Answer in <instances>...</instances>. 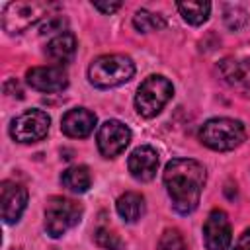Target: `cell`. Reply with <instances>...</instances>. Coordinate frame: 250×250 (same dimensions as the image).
Masks as SVG:
<instances>
[{"label": "cell", "instance_id": "1", "mask_svg": "<svg viewBox=\"0 0 250 250\" xmlns=\"http://www.w3.org/2000/svg\"><path fill=\"white\" fill-rule=\"evenodd\" d=\"M205 166L193 158H172L164 168V186L172 199V207L180 215L195 211L203 186Z\"/></svg>", "mask_w": 250, "mask_h": 250}, {"label": "cell", "instance_id": "2", "mask_svg": "<svg viewBox=\"0 0 250 250\" xmlns=\"http://www.w3.org/2000/svg\"><path fill=\"white\" fill-rule=\"evenodd\" d=\"M135 74V62L127 55H102L88 66V80L92 86L107 90L129 82Z\"/></svg>", "mask_w": 250, "mask_h": 250}, {"label": "cell", "instance_id": "3", "mask_svg": "<svg viewBox=\"0 0 250 250\" xmlns=\"http://www.w3.org/2000/svg\"><path fill=\"white\" fill-rule=\"evenodd\" d=\"M199 141L211 150H232L246 141V127L238 119L215 117L201 125Z\"/></svg>", "mask_w": 250, "mask_h": 250}, {"label": "cell", "instance_id": "4", "mask_svg": "<svg viewBox=\"0 0 250 250\" xmlns=\"http://www.w3.org/2000/svg\"><path fill=\"white\" fill-rule=\"evenodd\" d=\"M174 94L172 82L162 74H150L146 76L135 94V109L141 117H154L162 111V107L170 102Z\"/></svg>", "mask_w": 250, "mask_h": 250}, {"label": "cell", "instance_id": "5", "mask_svg": "<svg viewBox=\"0 0 250 250\" xmlns=\"http://www.w3.org/2000/svg\"><path fill=\"white\" fill-rule=\"evenodd\" d=\"M82 219V205L74 199L55 195L47 201L45 207V230L49 236L59 238Z\"/></svg>", "mask_w": 250, "mask_h": 250}, {"label": "cell", "instance_id": "6", "mask_svg": "<svg viewBox=\"0 0 250 250\" xmlns=\"http://www.w3.org/2000/svg\"><path fill=\"white\" fill-rule=\"evenodd\" d=\"M51 8L55 6L49 2H10L4 6L2 12V27L10 35L21 33L33 23H37L41 18H45Z\"/></svg>", "mask_w": 250, "mask_h": 250}, {"label": "cell", "instance_id": "7", "mask_svg": "<svg viewBox=\"0 0 250 250\" xmlns=\"http://www.w3.org/2000/svg\"><path fill=\"white\" fill-rule=\"evenodd\" d=\"M51 117L43 109H27L10 125V135L18 143H37L49 133Z\"/></svg>", "mask_w": 250, "mask_h": 250}, {"label": "cell", "instance_id": "8", "mask_svg": "<svg viewBox=\"0 0 250 250\" xmlns=\"http://www.w3.org/2000/svg\"><path fill=\"white\" fill-rule=\"evenodd\" d=\"M129 141H131V129L117 119H107L104 125H100L96 135L98 150L105 158L119 156L127 148Z\"/></svg>", "mask_w": 250, "mask_h": 250}, {"label": "cell", "instance_id": "9", "mask_svg": "<svg viewBox=\"0 0 250 250\" xmlns=\"http://www.w3.org/2000/svg\"><path fill=\"white\" fill-rule=\"evenodd\" d=\"M203 240L207 250H229L232 240L230 221L223 209H213L203 223Z\"/></svg>", "mask_w": 250, "mask_h": 250}, {"label": "cell", "instance_id": "10", "mask_svg": "<svg viewBox=\"0 0 250 250\" xmlns=\"http://www.w3.org/2000/svg\"><path fill=\"white\" fill-rule=\"evenodd\" d=\"M27 84L37 92H61L68 86V74L62 66H33L25 72Z\"/></svg>", "mask_w": 250, "mask_h": 250}, {"label": "cell", "instance_id": "11", "mask_svg": "<svg viewBox=\"0 0 250 250\" xmlns=\"http://www.w3.org/2000/svg\"><path fill=\"white\" fill-rule=\"evenodd\" d=\"M0 201H2V219L6 225H14L20 221L21 213L27 205V189L12 180L2 182L0 188Z\"/></svg>", "mask_w": 250, "mask_h": 250}, {"label": "cell", "instance_id": "12", "mask_svg": "<svg viewBox=\"0 0 250 250\" xmlns=\"http://www.w3.org/2000/svg\"><path fill=\"white\" fill-rule=\"evenodd\" d=\"M219 72L234 92L250 98V59H223Z\"/></svg>", "mask_w": 250, "mask_h": 250}, {"label": "cell", "instance_id": "13", "mask_svg": "<svg viewBox=\"0 0 250 250\" xmlns=\"http://www.w3.org/2000/svg\"><path fill=\"white\" fill-rule=\"evenodd\" d=\"M158 164H160V158H158V152L148 146V145H143V146H137L131 154H129V160H127V168L131 172V176L139 182H148L156 176V170H158Z\"/></svg>", "mask_w": 250, "mask_h": 250}, {"label": "cell", "instance_id": "14", "mask_svg": "<svg viewBox=\"0 0 250 250\" xmlns=\"http://www.w3.org/2000/svg\"><path fill=\"white\" fill-rule=\"evenodd\" d=\"M94 127H96V113H92L86 107L68 109L61 119V131L72 139L88 137L94 131Z\"/></svg>", "mask_w": 250, "mask_h": 250}, {"label": "cell", "instance_id": "15", "mask_svg": "<svg viewBox=\"0 0 250 250\" xmlns=\"http://www.w3.org/2000/svg\"><path fill=\"white\" fill-rule=\"evenodd\" d=\"M76 53V37L70 31L59 33L55 37H51V41L45 47V55L57 64L62 66L64 62H68Z\"/></svg>", "mask_w": 250, "mask_h": 250}, {"label": "cell", "instance_id": "16", "mask_svg": "<svg viewBox=\"0 0 250 250\" xmlns=\"http://www.w3.org/2000/svg\"><path fill=\"white\" fill-rule=\"evenodd\" d=\"M115 209L119 213V217L125 221V223H137L143 215H145V197L137 191H125L117 203H115Z\"/></svg>", "mask_w": 250, "mask_h": 250}, {"label": "cell", "instance_id": "17", "mask_svg": "<svg viewBox=\"0 0 250 250\" xmlns=\"http://www.w3.org/2000/svg\"><path fill=\"white\" fill-rule=\"evenodd\" d=\"M61 184L74 191V193H84L90 184H92V176H90V170L84 166V164H76V166H70L66 168L62 174H61Z\"/></svg>", "mask_w": 250, "mask_h": 250}, {"label": "cell", "instance_id": "18", "mask_svg": "<svg viewBox=\"0 0 250 250\" xmlns=\"http://www.w3.org/2000/svg\"><path fill=\"white\" fill-rule=\"evenodd\" d=\"M182 18L191 25H201L209 20L211 4L209 2H178Z\"/></svg>", "mask_w": 250, "mask_h": 250}, {"label": "cell", "instance_id": "19", "mask_svg": "<svg viewBox=\"0 0 250 250\" xmlns=\"http://www.w3.org/2000/svg\"><path fill=\"white\" fill-rule=\"evenodd\" d=\"M133 25L137 31L141 33H148V31H158L166 27V20L160 14H152L148 10H137L133 16Z\"/></svg>", "mask_w": 250, "mask_h": 250}, {"label": "cell", "instance_id": "20", "mask_svg": "<svg viewBox=\"0 0 250 250\" xmlns=\"http://www.w3.org/2000/svg\"><path fill=\"white\" fill-rule=\"evenodd\" d=\"M94 240H96V244H98L100 248H104V250H121V248H123L121 238H119L113 230H109V229H105V227L96 229Z\"/></svg>", "mask_w": 250, "mask_h": 250}, {"label": "cell", "instance_id": "21", "mask_svg": "<svg viewBox=\"0 0 250 250\" xmlns=\"http://www.w3.org/2000/svg\"><path fill=\"white\" fill-rule=\"evenodd\" d=\"M158 248L160 250H186L182 232L178 229H166L158 240Z\"/></svg>", "mask_w": 250, "mask_h": 250}, {"label": "cell", "instance_id": "22", "mask_svg": "<svg viewBox=\"0 0 250 250\" xmlns=\"http://www.w3.org/2000/svg\"><path fill=\"white\" fill-rule=\"evenodd\" d=\"M246 20H248V16H246V12L242 8H238V6H227V10H225V21H227V25L230 29H240L246 23Z\"/></svg>", "mask_w": 250, "mask_h": 250}, {"label": "cell", "instance_id": "23", "mask_svg": "<svg viewBox=\"0 0 250 250\" xmlns=\"http://www.w3.org/2000/svg\"><path fill=\"white\" fill-rule=\"evenodd\" d=\"M66 27V20L62 16H49L47 21L39 27V33L41 35H49V33H64L62 29Z\"/></svg>", "mask_w": 250, "mask_h": 250}, {"label": "cell", "instance_id": "24", "mask_svg": "<svg viewBox=\"0 0 250 250\" xmlns=\"http://www.w3.org/2000/svg\"><path fill=\"white\" fill-rule=\"evenodd\" d=\"M92 6L102 14H113L121 8V2H92Z\"/></svg>", "mask_w": 250, "mask_h": 250}, {"label": "cell", "instance_id": "25", "mask_svg": "<svg viewBox=\"0 0 250 250\" xmlns=\"http://www.w3.org/2000/svg\"><path fill=\"white\" fill-rule=\"evenodd\" d=\"M234 250H250V229H246V230L240 234L238 242L234 244Z\"/></svg>", "mask_w": 250, "mask_h": 250}]
</instances>
